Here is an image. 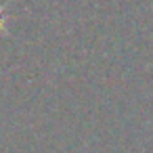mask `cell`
<instances>
[{
  "label": "cell",
  "mask_w": 153,
  "mask_h": 153,
  "mask_svg": "<svg viewBox=\"0 0 153 153\" xmlns=\"http://www.w3.org/2000/svg\"><path fill=\"white\" fill-rule=\"evenodd\" d=\"M4 7H7V4H2V7H0V32H2V30H4V15H2V11H4Z\"/></svg>",
  "instance_id": "6da1fadb"
}]
</instances>
